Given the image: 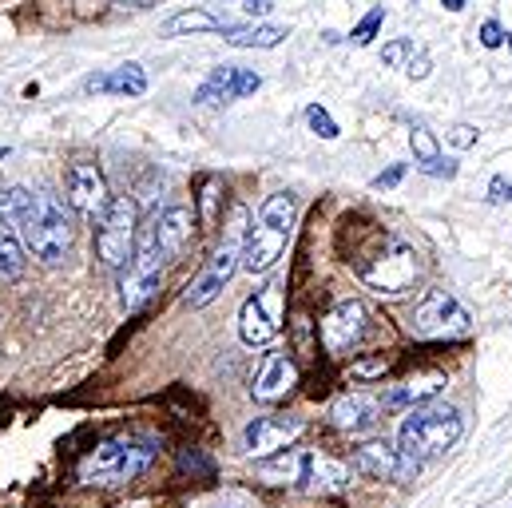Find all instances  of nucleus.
Listing matches in <instances>:
<instances>
[{"label": "nucleus", "instance_id": "58836bf2", "mask_svg": "<svg viewBox=\"0 0 512 508\" xmlns=\"http://www.w3.org/2000/svg\"><path fill=\"white\" fill-rule=\"evenodd\" d=\"M441 4H445L449 12H461V8H465V0H441Z\"/></svg>", "mask_w": 512, "mask_h": 508}, {"label": "nucleus", "instance_id": "4468645a", "mask_svg": "<svg viewBox=\"0 0 512 508\" xmlns=\"http://www.w3.org/2000/svg\"><path fill=\"white\" fill-rule=\"evenodd\" d=\"M195 223H199V215L191 211V207H167V211H155L151 215V227H155V243H159V254H163V262H175L179 254L191 247V239H195Z\"/></svg>", "mask_w": 512, "mask_h": 508}, {"label": "nucleus", "instance_id": "2eb2a0df", "mask_svg": "<svg viewBox=\"0 0 512 508\" xmlns=\"http://www.w3.org/2000/svg\"><path fill=\"white\" fill-rule=\"evenodd\" d=\"M302 429H306L302 417H255L243 437L255 457H270V453H282L286 445H294L302 437Z\"/></svg>", "mask_w": 512, "mask_h": 508}, {"label": "nucleus", "instance_id": "7ed1b4c3", "mask_svg": "<svg viewBox=\"0 0 512 508\" xmlns=\"http://www.w3.org/2000/svg\"><path fill=\"white\" fill-rule=\"evenodd\" d=\"M16 235L24 251H32V258H40L44 266H60L72 251V235H76L72 207L52 191H32V203L16 223Z\"/></svg>", "mask_w": 512, "mask_h": 508}, {"label": "nucleus", "instance_id": "f3484780", "mask_svg": "<svg viewBox=\"0 0 512 508\" xmlns=\"http://www.w3.org/2000/svg\"><path fill=\"white\" fill-rule=\"evenodd\" d=\"M378 417H382V405L370 393H342L334 401V409H330V421L342 433H366V429L378 425Z\"/></svg>", "mask_w": 512, "mask_h": 508}, {"label": "nucleus", "instance_id": "4c0bfd02", "mask_svg": "<svg viewBox=\"0 0 512 508\" xmlns=\"http://www.w3.org/2000/svg\"><path fill=\"white\" fill-rule=\"evenodd\" d=\"M116 4H131V8H147V4H159V0H116Z\"/></svg>", "mask_w": 512, "mask_h": 508}, {"label": "nucleus", "instance_id": "412c9836", "mask_svg": "<svg viewBox=\"0 0 512 508\" xmlns=\"http://www.w3.org/2000/svg\"><path fill=\"white\" fill-rule=\"evenodd\" d=\"M409 147H413V159H417V167H421L425 175H437V179H453V175H457V163H449V159L441 155V147H437V139L429 135V127H421V124L409 127Z\"/></svg>", "mask_w": 512, "mask_h": 508}, {"label": "nucleus", "instance_id": "72a5a7b5", "mask_svg": "<svg viewBox=\"0 0 512 508\" xmlns=\"http://www.w3.org/2000/svg\"><path fill=\"white\" fill-rule=\"evenodd\" d=\"M401 175H405V163H393V167H385L382 175L374 179V187H378V191H382V187H397V183H401Z\"/></svg>", "mask_w": 512, "mask_h": 508}, {"label": "nucleus", "instance_id": "aec40b11", "mask_svg": "<svg viewBox=\"0 0 512 508\" xmlns=\"http://www.w3.org/2000/svg\"><path fill=\"white\" fill-rule=\"evenodd\" d=\"M354 469L366 477H382V481H401V457L389 441H366L354 449Z\"/></svg>", "mask_w": 512, "mask_h": 508}, {"label": "nucleus", "instance_id": "20e7f679", "mask_svg": "<svg viewBox=\"0 0 512 508\" xmlns=\"http://www.w3.org/2000/svg\"><path fill=\"white\" fill-rule=\"evenodd\" d=\"M294 215H298V203H294V195H286V191L270 195V199L258 207L255 227H251L247 239H243V266H247L251 274H266V270L282 258L286 239H290V231H294Z\"/></svg>", "mask_w": 512, "mask_h": 508}, {"label": "nucleus", "instance_id": "a878e982", "mask_svg": "<svg viewBox=\"0 0 512 508\" xmlns=\"http://www.w3.org/2000/svg\"><path fill=\"white\" fill-rule=\"evenodd\" d=\"M28 203H32V191H28V187H8V191H0V219L16 231V223L24 219Z\"/></svg>", "mask_w": 512, "mask_h": 508}, {"label": "nucleus", "instance_id": "b1692460", "mask_svg": "<svg viewBox=\"0 0 512 508\" xmlns=\"http://www.w3.org/2000/svg\"><path fill=\"white\" fill-rule=\"evenodd\" d=\"M441 378H421V381H405V385H393L389 393H385V405L389 409H409V405H417L421 409V401H429V397H437L441 393Z\"/></svg>", "mask_w": 512, "mask_h": 508}, {"label": "nucleus", "instance_id": "473e14b6", "mask_svg": "<svg viewBox=\"0 0 512 508\" xmlns=\"http://www.w3.org/2000/svg\"><path fill=\"white\" fill-rule=\"evenodd\" d=\"M449 139H453V147H461V151H465V147H473V143H477V127L457 124L453 131H449Z\"/></svg>", "mask_w": 512, "mask_h": 508}, {"label": "nucleus", "instance_id": "dca6fc26", "mask_svg": "<svg viewBox=\"0 0 512 508\" xmlns=\"http://www.w3.org/2000/svg\"><path fill=\"white\" fill-rule=\"evenodd\" d=\"M258 88H262V76H258V72L223 64V68H215V72L207 76V84L195 92V100H199V104H231V100H243V96L258 92Z\"/></svg>", "mask_w": 512, "mask_h": 508}, {"label": "nucleus", "instance_id": "cd10ccee", "mask_svg": "<svg viewBox=\"0 0 512 508\" xmlns=\"http://www.w3.org/2000/svg\"><path fill=\"white\" fill-rule=\"evenodd\" d=\"M382 60L389 64V68H409V64H413V40H409V36H401V40L385 44Z\"/></svg>", "mask_w": 512, "mask_h": 508}, {"label": "nucleus", "instance_id": "1a4fd4ad", "mask_svg": "<svg viewBox=\"0 0 512 508\" xmlns=\"http://www.w3.org/2000/svg\"><path fill=\"white\" fill-rule=\"evenodd\" d=\"M135 235H139V207L128 195H116L104 215L96 219V254L108 270H124L131 251H135Z\"/></svg>", "mask_w": 512, "mask_h": 508}, {"label": "nucleus", "instance_id": "393cba45", "mask_svg": "<svg viewBox=\"0 0 512 508\" xmlns=\"http://www.w3.org/2000/svg\"><path fill=\"white\" fill-rule=\"evenodd\" d=\"M282 36H286V28H278V24H255V28L223 24V40L235 48H274V44H282Z\"/></svg>", "mask_w": 512, "mask_h": 508}, {"label": "nucleus", "instance_id": "6e6552de", "mask_svg": "<svg viewBox=\"0 0 512 508\" xmlns=\"http://www.w3.org/2000/svg\"><path fill=\"white\" fill-rule=\"evenodd\" d=\"M247 211L239 207L235 211V219H231V235H227V243L219 247V251L211 254V262L203 266V274L187 286V294H183V302L187 306H211L219 294H223V286L235 278V270H239V258H243V239H247Z\"/></svg>", "mask_w": 512, "mask_h": 508}, {"label": "nucleus", "instance_id": "9b49d317", "mask_svg": "<svg viewBox=\"0 0 512 508\" xmlns=\"http://www.w3.org/2000/svg\"><path fill=\"white\" fill-rule=\"evenodd\" d=\"M282 330V286L270 282L258 294H251L239 310V338L247 346H270L274 334Z\"/></svg>", "mask_w": 512, "mask_h": 508}, {"label": "nucleus", "instance_id": "423d86ee", "mask_svg": "<svg viewBox=\"0 0 512 508\" xmlns=\"http://www.w3.org/2000/svg\"><path fill=\"white\" fill-rule=\"evenodd\" d=\"M258 473L274 485H298V489H314V493L350 485V465H342L334 457H318V453H286L278 461H266Z\"/></svg>", "mask_w": 512, "mask_h": 508}, {"label": "nucleus", "instance_id": "f03ea898", "mask_svg": "<svg viewBox=\"0 0 512 508\" xmlns=\"http://www.w3.org/2000/svg\"><path fill=\"white\" fill-rule=\"evenodd\" d=\"M155 457H159V437L116 433L80 461V481L84 485H131L155 465Z\"/></svg>", "mask_w": 512, "mask_h": 508}, {"label": "nucleus", "instance_id": "6ab92c4d", "mask_svg": "<svg viewBox=\"0 0 512 508\" xmlns=\"http://www.w3.org/2000/svg\"><path fill=\"white\" fill-rule=\"evenodd\" d=\"M84 92H96V96H143L147 92V72L139 64H120L116 72L88 76Z\"/></svg>", "mask_w": 512, "mask_h": 508}, {"label": "nucleus", "instance_id": "c9c22d12", "mask_svg": "<svg viewBox=\"0 0 512 508\" xmlns=\"http://www.w3.org/2000/svg\"><path fill=\"white\" fill-rule=\"evenodd\" d=\"M405 72H409V76H417V80H425V76H429V60H425V56H417V60H413Z\"/></svg>", "mask_w": 512, "mask_h": 508}, {"label": "nucleus", "instance_id": "9d476101", "mask_svg": "<svg viewBox=\"0 0 512 508\" xmlns=\"http://www.w3.org/2000/svg\"><path fill=\"white\" fill-rule=\"evenodd\" d=\"M409 330L417 338H461V334H469V314L449 290H429L413 306Z\"/></svg>", "mask_w": 512, "mask_h": 508}, {"label": "nucleus", "instance_id": "f704fd0d", "mask_svg": "<svg viewBox=\"0 0 512 508\" xmlns=\"http://www.w3.org/2000/svg\"><path fill=\"white\" fill-rule=\"evenodd\" d=\"M350 374L354 378H378V374H385V362H354Z\"/></svg>", "mask_w": 512, "mask_h": 508}, {"label": "nucleus", "instance_id": "a211bd4d", "mask_svg": "<svg viewBox=\"0 0 512 508\" xmlns=\"http://www.w3.org/2000/svg\"><path fill=\"white\" fill-rule=\"evenodd\" d=\"M294 385H298V366H294L286 354H270V358L262 362V370H258L251 393H255V401H262V405H274V401H282Z\"/></svg>", "mask_w": 512, "mask_h": 508}, {"label": "nucleus", "instance_id": "ea45409f", "mask_svg": "<svg viewBox=\"0 0 512 508\" xmlns=\"http://www.w3.org/2000/svg\"><path fill=\"white\" fill-rule=\"evenodd\" d=\"M509 48H512V36H509Z\"/></svg>", "mask_w": 512, "mask_h": 508}, {"label": "nucleus", "instance_id": "ddd939ff", "mask_svg": "<svg viewBox=\"0 0 512 508\" xmlns=\"http://www.w3.org/2000/svg\"><path fill=\"white\" fill-rule=\"evenodd\" d=\"M64 191H68V207L80 211V215H88V219H100L104 207L112 203L108 179H104V171L96 163H72L64 171Z\"/></svg>", "mask_w": 512, "mask_h": 508}, {"label": "nucleus", "instance_id": "f8f14e48", "mask_svg": "<svg viewBox=\"0 0 512 508\" xmlns=\"http://www.w3.org/2000/svg\"><path fill=\"white\" fill-rule=\"evenodd\" d=\"M318 334H322V350H326V354H334V358H338V354H350V350L362 342V334H366V306H362L358 298L334 302V306L326 310Z\"/></svg>", "mask_w": 512, "mask_h": 508}, {"label": "nucleus", "instance_id": "0eeeda50", "mask_svg": "<svg viewBox=\"0 0 512 508\" xmlns=\"http://www.w3.org/2000/svg\"><path fill=\"white\" fill-rule=\"evenodd\" d=\"M163 254H159V243H155V227L151 219L139 227L135 235V251H131L128 266H124V278H120V302L124 310L135 314L139 306H147L159 290V278H163Z\"/></svg>", "mask_w": 512, "mask_h": 508}, {"label": "nucleus", "instance_id": "bb28decb", "mask_svg": "<svg viewBox=\"0 0 512 508\" xmlns=\"http://www.w3.org/2000/svg\"><path fill=\"white\" fill-rule=\"evenodd\" d=\"M382 20H385V8H382V4H378V8H370V12L362 16V24H358V28L350 32V40H354L358 48H362V44H370V40L378 36V28H382Z\"/></svg>", "mask_w": 512, "mask_h": 508}, {"label": "nucleus", "instance_id": "39448f33", "mask_svg": "<svg viewBox=\"0 0 512 508\" xmlns=\"http://www.w3.org/2000/svg\"><path fill=\"white\" fill-rule=\"evenodd\" d=\"M358 274L378 294H405L421 278V254L413 251V243H405L397 235H382L374 243V251L362 254Z\"/></svg>", "mask_w": 512, "mask_h": 508}, {"label": "nucleus", "instance_id": "5701e85b", "mask_svg": "<svg viewBox=\"0 0 512 508\" xmlns=\"http://www.w3.org/2000/svg\"><path fill=\"white\" fill-rule=\"evenodd\" d=\"M28 266V251L20 243V235L0 219V282H16Z\"/></svg>", "mask_w": 512, "mask_h": 508}, {"label": "nucleus", "instance_id": "7c9ffc66", "mask_svg": "<svg viewBox=\"0 0 512 508\" xmlns=\"http://www.w3.org/2000/svg\"><path fill=\"white\" fill-rule=\"evenodd\" d=\"M505 40H509V32H505L497 20H485V24H481V44H485V48H501Z\"/></svg>", "mask_w": 512, "mask_h": 508}, {"label": "nucleus", "instance_id": "f257e3e1", "mask_svg": "<svg viewBox=\"0 0 512 508\" xmlns=\"http://www.w3.org/2000/svg\"><path fill=\"white\" fill-rule=\"evenodd\" d=\"M461 409L453 405H421L401 421L397 433V457H401V481L417 477L421 465L445 457L457 441H461Z\"/></svg>", "mask_w": 512, "mask_h": 508}, {"label": "nucleus", "instance_id": "c85d7f7f", "mask_svg": "<svg viewBox=\"0 0 512 508\" xmlns=\"http://www.w3.org/2000/svg\"><path fill=\"white\" fill-rule=\"evenodd\" d=\"M306 124H310V131H318L322 139H338V124L330 120V112L322 104H310L306 108Z\"/></svg>", "mask_w": 512, "mask_h": 508}, {"label": "nucleus", "instance_id": "e433bc0d", "mask_svg": "<svg viewBox=\"0 0 512 508\" xmlns=\"http://www.w3.org/2000/svg\"><path fill=\"white\" fill-rule=\"evenodd\" d=\"M239 4H243V12H251V16H258V12L270 8V0H239Z\"/></svg>", "mask_w": 512, "mask_h": 508}, {"label": "nucleus", "instance_id": "4be33fe9", "mask_svg": "<svg viewBox=\"0 0 512 508\" xmlns=\"http://www.w3.org/2000/svg\"><path fill=\"white\" fill-rule=\"evenodd\" d=\"M199 32H223V20L207 8H187L163 24V36H199Z\"/></svg>", "mask_w": 512, "mask_h": 508}, {"label": "nucleus", "instance_id": "2f4dec72", "mask_svg": "<svg viewBox=\"0 0 512 508\" xmlns=\"http://www.w3.org/2000/svg\"><path fill=\"white\" fill-rule=\"evenodd\" d=\"M489 199H493V203H512V179L497 175V179L489 183Z\"/></svg>", "mask_w": 512, "mask_h": 508}, {"label": "nucleus", "instance_id": "c756f323", "mask_svg": "<svg viewBox=\"0 0 512 508\" xmlns=\"http://www.w3.org/2000/svg\"><path fill=\"white\" fill-rule=\"evenodd\" d=\"M195 508H255L243 493H215V497H207V501H199Z\"/></svg>", "mask_w": 512, "mask_h": 508}]
</instances>
